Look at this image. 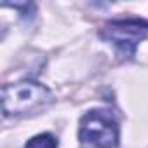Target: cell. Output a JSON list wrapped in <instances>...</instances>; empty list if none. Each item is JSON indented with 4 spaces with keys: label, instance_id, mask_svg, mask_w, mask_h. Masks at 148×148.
I'll list each match as a JSON object with an SVG mask.
<instances>
[{
    "label": "cell",
    "instance_id": "obj_2",
    "mask_svg": "<svg viewBox=\"0 0 148 148\" xmlns=\"http://www.w3.org/2000/svg\"><path fill=\"white\" fill-rule=\"evenodd\" d=\"M79 139L89 148H117L120 143L119 120L108 110H89L80 119Z\"/></svg>",
    "mask_w": 148,
    "mask_h": 148
},
{
    "label": "cell",
    "instance_id": "obj_4",
    "mask_svg": "<svg viewBox=\"0 0 148 148\" xmlns=\"http://www.w3.org/2000/svg\"><path fill=\"white\" fill-rule=\"evenodd\" d=\"M59 141L54 134L51 132H42V134H35L33 138H30L25 145V148H58Z\"/></svg>",
    "mask_w": 148,
    "mask_h": 148
},
{
    "label": "cell",
    "instance_id": "obj_1",
    "mask_svg": "<svg viewBox=\"0 0 148 148\" xmlns=\"http://www.w3.org/2000/svg\"><path fill=\"white\" fill-rule=\"evenodd\" d=\"M54 103L49 87L35 80H19L2 87V112L5 117H26L44 112Z\"/></svg>",
    "mask_w": 148,
    "mask_h": 148
},
{
    "label": "cell",
    "instance_id": "obj_3",
    "mask_svg": "<svg viewBox=\"0 0 148 148\" xmlns=\"http://www.w3.org/2000/svg\"><path fill=\"white\" fill-rule=\"evenodd\" d=\"M101 38L117 47L124 58H132L138 44L148 35V21L145 19H117L101 30Z\"/></svg>",
    "mask_w": 148,
    "mask_h": 148
}]
</instances>
